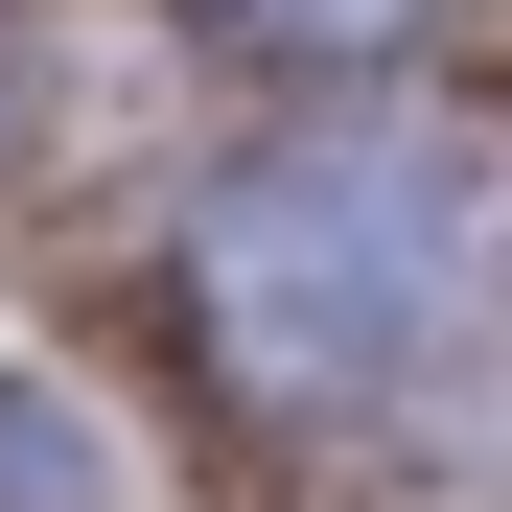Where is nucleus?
<instances>
[{
  "instance_id": "nucleus-1",
  "label": "nucleus",
  "mask_w": 512,
  "mask_h": 512,
  "mask_svg": "<svg viewBox=\"0 0 512 512\" xmlns=\"http://www.w3.org/2000/svg\"><path fill=\"white\" fill-rule=\"evenodd\" d=\"M466 233H489L466 140L350 117V140L256 163V187L210 210V350H233L256 396H373L396 350H443V326H466Z\"/></svg>"
}]
</instances>
